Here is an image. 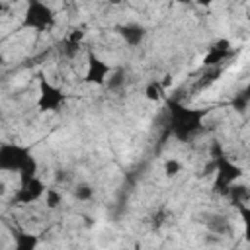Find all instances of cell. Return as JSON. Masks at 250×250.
<instances>
[{
  "mask_svg": "<svg viewBox=\"0 0 250 250\" xmlns=\"http://www.w3.org/2000/svg\"><path fill=\"white\" fill-rule=\"evenodd\" d=\"M168 131L170 135H174L178 141L186 143L189 141L193 135H197L203 129V119L209 113L207 109H193V107H186L176 100H168Z\"/></svg>",
  "mask_w": 250,
  "mask_h": 250,
  "instance_id": "6da1fadb",
  "label": "cell"
},
{
  "mask_svg": "<svg viewBox=\"0 0 250 250\" xmlns=\"http://www.w3.org/2000/svg\"><path fill=\"white\" fill-rule=\"evenodd\" d=\"M57 25L55 10L43 0H27V6L21 16V27L37 33H47Z\"/></svg>",
  "mask_w": 250,
  "mask_h": 250,
  "instance_id": "7a4b0ae2",
  "label": "cell"
},
{
  "mask_svg": "<svg viewBox=\"0 0 250 250\" xmlns=\"http://www.w3.org/2000/svg\"><path fill=\"white\" fill-rule=\"evenodd\" d=\"M213 164H215V170H213L215 172L213 191L219 193V195H223V197H227L230 184L238 182L244 176V170L238 164H234L229 156H225L223 152L217 154V156H213Z\"/></svg>",
  "mask_w": 250,
  "mask_h": 250,
  "instance_id": "3957f363",
  "label": "cell"
},
{
  "mask_svg": "<svg viewBox=\"0 0 250 250\" xmlns=\"http://www.w3.org/2000/svg\"><path fill=\"white\" fill-rule=\"evenodd\" d=\"M39 94H37V111L41 113H57L66 104V94L57 84L49 82L45 76H39Z\"/></svg>",
  "mask_w": 250,
  "mask_h": 250,
  "instance_id": "277c9868",
  "label": "cell"
},
{
  "mask_svg": "<svg viewBox=\"0 0 250 250\" xmlns=\"http://www.w3.org/2000/svg\"><path fill=\"white\" fill-rule=\"evenodd\" d=\"M31 154L29 146L18 143H4L0 145V172H20L21 164Z\"/></svg>",
  "mask_w": 250,
  "mask_h": 250,
  "instance_id": "5b68a950",
  "label": "cell"
},
{
  "mask_svg": "<svg viewBox=\"0 0 250 250\" xmlns=\"http://www.w3.org/2000/svg\"><path fill=\"white\" fill-rule=\"evenodd\" d=\"M113 68L104 61L100 59L96 53H88V59H86V74H84V82L88 84H94V86H104L109 72Z\"/></svg>",
  "mask_w": 250,
  "mask_h": 250,
  "instance_id": "8992f818",
  "label": "cell"
},
{
  "mask_svg": "<svg viewBox=\"0 0 250 250\" xmlns=\"http://www.w3.org/2000/svg\"><path fill=\"white\" fill-rule=\"evenodd\" d=\"M45 189H47V188H45L43 180L35 176V178H31V180L20 184V188H18L16 193H14V203H18V205H29V203L41 199L43 193H45Z\"/></svg>",
  "mask_w": 250,
  "mask_h": 250,
  "instance_id": "52a82bcc",
  "label": "cell"
},
{
  "mask_svg": "<svg viewBox=\"0 0 250 250\" xmlns=\"http://www.w3.org/2000/svg\"><path fill=\"white\" fill-rule=\"evenodd\" d=\"M117 33L129 47H139L146 37V27L141 23H123L117 27Z\"/></svg>",
  "mask_w": 250,
  "mask_h": 250,
  "instance_id": "ba28073f",
  "label": "cell"
},
{
  "mask_svg": "<svg viewBox=\"0 0 250 250\" xmlns=\"http://www.w3.org/2000/svg\"><path fill=\"white\" fill-rule=\"evenodd\" d=\"M227 197L230 199V203H232L234 207H238V205H246V203H248V197H250V195H248V188H246L244 184L234 182V184H230Z\"/></svg>",
  "mask_w": 250,
  "mask_h": 250,
  "instance_id": "9c48e42d",
  "label": "cell"
},
{
  "mask_svg": "<svg viewBox=\"0 0 250 250\" xmlns=\"http://www.w3.org/2000/svg\"><path fill=\"white\" fill-rule=\"evenodd\" d=\"M230 55H232V49H217V47H211L207 51V55L203 57V66H217V64L225 62Z\"/></svg>",
  "mask_w": 250,
  "mask_h": 250,
  "instance_id": "30bf717a",
  "label": "cell"
},
{
  "mask_svg": "<svg viewBox=\"0 0 250 250\" xmlns=\"http://www.w3.org/2000/svg\"><path fill=\"white\" fill-rule=\"evenodd\" d=\"M37 172H39V162H37V158H35L33 154H29L27 160L21 164V168H20V172H18V176H20V184H23V182L35 178Z\"/></svg>",
  "mask_w": 250,
  "mask_h": 250,
  "instance_id": "8fae6325",
  "label": "cell"
},
{
  "mask_svg": "<svg viewBox=\"0 0 250 250\" xmlns=\"http://www.w3.org/2000/svg\"><path fill=\"white\" fill-rule=\"evenodd\" d=\"M37 244H39V238L35 234H27V232L14 234V246L18 250H33Z\"/></svg>",
  "mask_w": 250,
  "mask_h": 250,
  "instance_id": "7c38bea8",
  "label": "cell"
},
{
  "mask_svg": "<svg viewBox=\"0 0 250 250\" xmlns=\"http://www.w3.org/2000/svg\"><path fill=\"white\" fill-rule=\"evenodd\" d=\"M125 70L123 68H115V70H111L109 72V76H107V80H105V88L107 90H111V92H117V90H121L123 86H125Z\"/></svg>",
  "mask_w": 250,
  "mask_h": 250,
  "instance_id": "4fadbf2b",
  "label": "cell"
},
{
  "mask_svg": "<svg viewBox=\"0 0 250 250\" xmlns=\"http://www.w3.org/2000/svg\"><path fill=\"white\" fill-rule=\"evenodd\" d=\"M164 86L160 84V80H152V82H148L146 86H145V98L148 100V102H160L162 98H164Z\"/></svg>",
  "mask_w": 250,
  "mask_h": 250,
  "instance_id": "5bb4252c",
  "label": "cell"
},
{
  "mask_svg": "<svg viewBox=\"0 0 250 250\" xmlns=\"http://www.w3.org/2000/svg\"><path fill=\"white\" fill-rule=\"evenodd\" d=\"M94 186H90L88 182H80V184H76L74 186V197L78 199V201H82V203H86V201H92L94 199Z\"/></svg>",
  "mask_w": 250,
  "mask_h": 250,
  "instance_id": "9a60e30c",
  "label": "cell"
},
{
  "mask_svg": "<svg viewBox=\"0 0 250 250\" xmlns=\"http://www.w3.org/2000/svg\"><path fill=\"white\" fill-rule=\"evenodd\" d=\"M43 197H45V205H47L49 209H57V207H61V203H62V193H61L57 188H47L45 193H43Z\"/></svg>",
  "mask_w": 250,
  "mask_h": 250,
  "instance_id": "2e32d148",
  "label": "cell"
},
{
  "mask_svg": "<svg viewBox=\"0 0 250 250\" xmlns=\"http://www.w3.org/2000/svg\"><path fill=\"white\" fill-rule=\"evenodd\" d=\"M162 170H164V174H166L168 178H174V176H178V174L184 170V166H182V162H180L178 158H166Z\"/></svg>",
  "mask_w": 250,
  "mask_h": 250,
  "instance_id": "e0dca14e",
  "label": "cell"
},
{
  "mask_svg": "<svg viewBox=\"0 0 250 250\" xmlns=\"http://www.w3.org/2000/svg\"><path fill=\"white\" fill-rule=\"evenodd\" d=\"M248 102H250V96H248V92L244 90V92H240V94H234L232 105H234V109H236V111L244 113V111L248 109Z\"/></svg>",
  "mask_w": 250,
  "mask_h": 250,
  "instance_id": "ac0fdd59",
  "label": "cell"
},
{
  "mask_svg": "<svg viewBox=\"0 0 250 250\" xmlns=\"http://www.w3.org/2000/svg\"><path fill=\"white\" fill-rule=\"evenodd\" d=\"M209 229H211L213 232L223 234V232H227V230L230 229V225L227 223V219H225V217H213V223H209Z\"/></svg>",
  "mask_w": 250,
  "mask_h": 250,
  "instance_id": "d6986e66",
  "label": "cell"
},
{
  "mask_svg": "<svg viewBox=\"0 0 250 250\" xmlns=\"http://www.w3.org/2000/svg\"><path fill=\"white\" fill-rule=\"evenodd\" d=\"M80 45H82V43H74V41H70V39H64V41H62V53H64L66 57H76L78 51H80Z\"/></svg>",
  "mask_w": 250,
  "mask_h": 250,
  "instance_id": "ffe728a7",
  "label": "cell"
},
{
  "mask_svg": "<svg viewBox=\"0 0 250 250\" xmlns=\"http://www.w3.org/2000/svg\"><path fill=\"white\" fill-rule=\"evenodd\" d=\"M172 82H174V78H172L170 74H166V76H164V80H160V84L164 86V90H166V88H170V84H172Z\"/></svg>",
  "mask_w": 250,
  "mask_h": 250,
  "instance_id": "44dd1931",
  "label": "cell"
},
{
  "mask_svg": "<svg viewBox=\"0 0 250 250\" xmlns=\"http://www.w3.org/2000/svg\"><path fill=\"white\" fill-rule=\"evenodd\" d=\"M193 2H195L197 6H203V8H209V6H211V4L215 2V0H193Z\"/></svg>",
  "mask_w": 250,
  "mask_h": 250,
  "instance_id": "7402d4cb",
  "label": "cell"
},
{
  "mask_svg": "<svg viewBox=\"0 0 250 250\" xmlns=\"http://www.w3.org/2000/svg\"><path fill=\"white\" fill-rule=\"evenodd\" d=\"M6 12H8V4L4 0H0V16H4Z\"/></svg>",
  "mask_w": 250,
  "mask_h": 250,
  "instance_id": "603a6c76",
  "label": "cell"
},
{
  "mask_svg": "<svg viewBox=\"0 0 250 250\" xmlns=\"http://www.w3.org/2000/svg\"><path fill=\"white\" fill-rule=\"evenodd\" d=\"M4 193H6V184L0 180V195H4Z\"/></svg>",
  "mask_w": 250,
  "mask_h": 250,
  "instance_id": "cb8c5ba5",
  "label": "cell"
},
{
  "mask_svg": "<svg viewBox=\"0 0 250 250\" xmlns=\"http://www.w3.org/2000/svg\"><path fill=\"white\" fill-rule=\"evenodd\" d=\"M123 0H107V4H111V6H117V4H121Z\"/></svg>",
  "mask_w": 250,
  "mask_h": 250,
  "instance_id": "d4e9b609",
  "label": "cell"
},
{
  "mask_svg": "<svg viewBox=\"0 0 250 250\" xmlns=\"http://www.w3.org/2000/svg\"><path fill=\"white\" fill-rule=\"evenodd\" d=\"M178 2H180V4H191L193 0H178Z\"/></svg>",
  "mask_w": 250,
  "mask_h": 250,
  "instance_id": "484cf974",
  "label": "cell"
},
{
  "mask_svg": "<svg viewBox=\"0 0 250 250\" xmlns=\"http://www.w3.org/2000/svg\"><path fill=\"white\" fill-rule=\"evenodd\" d=\"M2 64H4V57L0 55V66H2Z\"/></svg>",
  "mask_w": 250,
  "mask_h": 250,
  "instance_id": "4316f807",
  "label": "cell"
},
{
  "mask_svg": "<svg viewBox=\"0 0 250 250\" xmlns=\"http://www.w3.org/2000/svg\"><path fill=\"white\" fill-rule=\"evenodd\" d=\"M0 119H2V111H0Z\"/></svg>",
  "mask_w": 250,
  "mask_h": 250,
  "instance_id": "83f0119b",
  "label": "cell"
},
{
  "mask_svg": "<svg viewBox=\"0 0 250 250\" xmlns=\"http://www.w3.org/2000/svg\"><path fill=\"white\" fill-rule=\"evenodd\" d=\"M64 2H72V0H64Z\"/></svg>",
  "mask_w": 250,
  "mask_h": 250,
  "instance_id": "f1b7e54d",
  "label": "cell"
}]
</instances>
